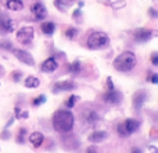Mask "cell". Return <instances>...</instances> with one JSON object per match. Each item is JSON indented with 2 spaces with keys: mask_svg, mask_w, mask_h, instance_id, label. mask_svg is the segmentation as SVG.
<instances>
[{
  "mask_svg": "<svg viewBox=\"0 0 158 153\" xmlns=\"http://www.w3.org/2000/svg\"><path fill=\"white\" fill-rule=\"evenodd\" d=\"M87 153H97L94 146H90V148H87Z\"/></svg>",
  "mask_w": 158,
  "mask_h": 153,
  "instance_id": "obj_35",
  "label": "cell"
},
{
  "mask_svg": "<svg viewBox=\"0 0 158 153\" xmlns=\"http://www.w3.org/2000/svg\"><path fill=\"white\" fill-rule=\"evenodd\" d=\"M132 153H142V151H140L139 148H133L132 149Z\"/></svg>",
  "mask_w": 158,
  "mask_h": 153,
  "instance_id": "obj_38",
  "label": "cell"
},
{
  "mask_svg": "<svg viewBox=\"0 0 158 153\" xmlns=\"http://www.w3.org/2000/svg\"><path fill=\"white\" fill-rule=\"evenodd\" d=\"M117 131H118V134L121 135V137H128V131H126V128H125V125H123V123L122 124H119V125L117 127Z\"/></svg>",
  "mask_w": 158,
  "mask_h": 153,
  "instance_id": "obj_27",
  "label": "cell"
},
{
  "mask_svg": "<svg viewBox=\"0 0 158 153\" xmlns=\"http://www.w3.org/2000/svg\"><path fill=\"white\" fill-rule=\"evenodd\" d=\"M81 14H82V11H81V10H79V8H78V10H75V11H74V15H72V17H74V20H78Z\"/></svg>",
  "mask_w": 158,
  "mask_h": 153,
  "instance_id": "obj_33",
  "label": "cell"
},
{
  "mask_svg": "<svg viewBox=\"0 0 158 153\" xmlns=\"http://www.w3.org/2000/svg\"><path fill=\"white\" fill-rule=\"evenodd\" d=\"M103 99L110 104H119L122 100V93L118 92L117 89H110L103 95Z\"/></svg>",
  "mask_w": 158,
  "mask_h": 153,
  "instance_id": "obj_6",
  "label": "cell"
},
{
  "mask_svg": "<svg viewBox=\"0 0 158 153\" xmlns=\"http://www.w3.org/2000/svg\"><path fill=\"white\" fill-rule=\"evenodd\" d=\"M107 88H108V90L110 89H114V84H112V79L110 78V76L107 78Z\"/></svg>",
  "mask_w": 158,
  "mask_h": 153,
  "instance_id": "obj_31",
  "label": "cell"
},
{
  "mask_svg": "<svg viewBox=\"0 0 158 153\" xmlns=\"http://www.w3.org/2000/svg\"><path fill=\"white\" fill-rule=\"evenodd\" d=\"M151 63L154 64V66H158V53L154 52L153 55H151Z\"/></svg>",
  "mask_w": 158,
  "mask_h": 153,
  "instance_id": "obj_30",
  "label": "cell"
},
{
  "mask_svg": "<svg viewBox=\"0 0 158 153\" xmlns=\"http://www.w3.org/2000/svg\"><path fill=\"white\" fill-rule=\"evenodd\" d=\"M21 118H28V111H21Z\"/></svg>",
  "mask_w": 158,
  "mask_h": 153,
  "instance_id": "obj_37",
  "label": "cell"
},
{
  "mask_svg": "<svg viewBox=\"0 0 158 153\" xmlns=\"http://www.w3.org/2000/svg\"><path fill=\"white\" fill-rule=\"evenodd\" d=\"M136 66V56L132 52H123L118 56L114 60V67L115 70L121 72H128L131 70H133V67Z\"/></svg>",
  "mask_w": 158,
  "mask_h": 153,
  "instance_id": "obj_2",
  "label": "cell"
},
{
  "mask_svg": "<svg viewBox=\"0 0 158 153\" xmlns=\"http://www.w3.org/2000/svg\"><path fill=\"white\" fill-rule=\"evenodd\" d=\"M25 84V88H38L39 85H40V81H39V78H36V76H27L24 81Z\"/></svg>",
  "mask_w": 158,
  "mask_h": 153,
  "instance_id": "obj_19",
  "label": "cell"
},
{
  "mask_svg": "<svg viewBox=\"0 0 158 153\" xmlns=\"http://www.w3.org/2000/svg\"><path fill=\"white\" fill-rule=\"evenodd\" d=\"M0 47L4 50H13V45L8 41H0Z\"/></svg>",
  "mask_w": 158,
  "mask_h": 153,
  "instance_id": "obj_28",
  "label": "cell"
},
{
  "mask_svg": "<svg viewBox=\"0 0 158 153\" xmlns=\"http://www.w3.org/2000/svg\"><path fill=\"white\" fill-rule=\"evenodd\" d=\"M3 3L11 11H19L24 8V2L22 0H3Z\"/></svg>",
  "mask_w": 158,
  "mask_h": 153,
  "instance_id": "obj_13",
  "label": "cell"
},
{
  "mask_svg": "<svg viewBox=\"0 0 158 153\" xmlns=\"http://www.w3.org/2000/svg\"><path fill=\"white\" fill-rule=\"evenodd\" d=\"M153 36V31L151 29H146V28H139L135 31V39L139 42H146Z\"/></svg>",
  "mask_w": 158,
  "mask_h": 153,
  "instance_id": "obj_12",
  "label": "cell"
},
{
  "mask_svg": "<svg viewBox=\"0 0 158 153\" xmlns=\"http://www.w3.org/2000/svg\"><path fill=\"white\" fill-rule=\"evenodd\" d=\"M14 113H15V118H21V110H19V107H15Z\"/></svg>",
  "mask_w": 158,
  "mask_h": 153,
  "instance_id": "obj_32",
  "label": "cell"
},
{
  "mask_svg": "<svg viewBox=\"0 0 158 153\" xmlns=\"http://www.w3.org/2000/svg\"><path fill=\"white\" fill-rule=\"evenodd\" d=\"M79 70H81V61L75 60L74 63L69 66V71H71L72 74H77V72H79Z\"/></svg>",
  "mask_w": 158,
  "mask_h": 153,
  "instance_id": "obj_23",
  "label": "cell"
},
{
  "mask_svg": "<svg viewBox=\"0 0 158 153\" xmlns=\"http://www.w3.org/2000/svg\"><path fill=\"white\" fill-rule=\"evenodd\" d=\"M65 35H67V38H69V39H74L75 36L78 35V29L77 28H68V29L65 31Z\"/></svg>",
  "mask_w": 158,
  "mask_h": 153,
  "instance_id": "obj_24",
  "label": "cell"
},
{
  "mask_svg": "<svg viewBox=\"0 0 158 153\" xmlns=\"http://www.w3.org/2000/svg\"><path fill=\"white\" fill-rule=\"evenodd\" d=\"M123 125H125L128 134H133V132H136L137 128H139V121L133 120V118H128V120H125Z\"/></svg>",
  "mask_w": 158,
  "mask_h": 153,
  "instance_id": "obj_16",
  "label": "cell"
},
{
  "mask_svg": "<svg viewBox=\"0 0 158 153\" xmlns=\"http://www.w3.org/2000/svg\"><path fill=\"white\" fill-rule=\"evenodd\" d=\"M33 39V28L32 27H24L17 32V41L22 45L31 43Z\"/></svg>",
  "mask_w": 158,
  "mask_h": 153,
  "instance_id": "obj_4",
  "label": "cell"
},
{
  "mask_svg": "<svg viewBox=\"0 0 158 153\" xmlns=\"http://www.w3.org/2000/svg\"><path fill=\"white\" fill-rule=\"evenodd\" d=\"M148 11H150L151 17H154V18H156V17H157V11H156V10H154V8H150V10H148Z\"/></svg>",
  "mask_w": 158,
  "mask_h": 153,
  "instance_id": "obj_36",
  "label": "cell"
},
{
  "mask_svg": "<svg viewBox=\"0 0 158 153\" xmlns=\"http://www.w3.org/2000/svg\"><path fill=\"white\" fill-rule=\"evenodd\" d=\"M2 138H4V139H7V138H8V132H4V134H2Z\"/></svg>",
  "mask_w": 158,
  "mask_h": 153,
  "instance_id": "obj_39",
  "label": "cell"
},
{
  "mask_svg": "<svg viewBox=\"0 0 158 153\" xmlns=\"http://www.w3.org/2000/svg\"><path fill=\"white\" fill-rule=\"evenodd\" d=\"M78 99H79L78 96H75V95H71V96H69V99H68V100L65 102V106L68 107V109H71V107H74V106H75V102H77Z\"/></svg>",
  "mask_w": 158,
  "mask_h": 153,
  "instance_id": "obj_25",
  "label": "cell"
},
{
  "mask_svg": "<svg viewBox=\"0 0 158 153\" xmlns=\"http://www.w3.org/2000/svg\"><path fill=\"white\" fill-rule=\"evenodd\" d=\"M85 118L89 124H93L94 121L98 120V114L96 111H87V114H85Z\"/></svg>",
  "mask_w": 158,
  "mask_h": 153,
  "instance_id": "obj_21",
  "label": "cell"
},
{
  "mask_svg": "<svg viewBox=\"0 0 158 153\" xmlns=\"http://www.w3.org/2000/svg\"><path fill=\"white\" fill-rule=\"evenodd\" d=\"M31 11H32L35 20H44L47 17V8L44 7L43 3H33L32 7H31Z\"/></svg>",
  "mask_w": 158,
  "mask_h": 153,
  "instance_id": "obj_7",
  "label": "cell"
},
{
  "mask_svg": "<svg viewBox=\"0 0 158 153\" xmlns=\"http://www.w3.org/2000/svg\"><path fill=\"white\" fill-rule=\"evenodd\" d=\"M146 99H147V93H146L144 90H139V92H136L133 95V107L136 110H140L143 107V104H144Z\"/></svg>",
  "mask_w": 158,
  "mask_h": 153,
  "instance_id": "obj_11",
  "label": "cell"
},
{
  "mask_svg": "<svg viewBox=\"0 0 158 153\" xmlns=\"http://www.w3.org/2000/svg\"><path fill=\"white\" fill-rule=\"evenodd\" d=\"M77 88V84L72 81H61V82H57L54 84L53 86V92L54 93H58V92H64V90H72Z\"/></svg>",
  "mask_w": 158,
  "mask_h": 153,
  "instance_id": "obj_9",
  "label": "cell"
},
{
  "mask_svg": "<svg viewBox=\"0 0 158 153\" xmlns=\"http://www.w3.org/2000/svg\"><path fill=\"white\" fill-rule=\"evenodd\" d=\"M29 141H31V143H32L35 148H39V146L43 143V141H44V137H43V134L42 132H32L31 134V137H29Z\"/></svg>",
  "mask_w": 158,
  "mask_h": 153,
  "instance_id": "obj_14",
  "label": "cell"
},
{
  "mask_svg": "<svg viewBox=\"0 0 158 153\" xmlns=\"http://www.w3.org/2000/svg\"><path fill=\"white\" fill-rule=\"evenodd\" d=\"M57 67H58L57 60H56L54 57H49L47 60H44L43 63H42L40 70H42L43 72H47V74H52V72H54L56 70H57Z\"/></svg>",
  "mask_w": 158,
  "mask_h": 153,
  "instance_id": "obj_8",
  "label": "cell"
},
{
  "mask_svg": "<svg viewBox=\"0 0 158 153\" xmlns=\"http://www.w3.org/2000/svg\"><path fill=\"white\" fill-rule=\"evenodd\" d=\"M87 47L89 49H101V47L108 45V36L107 33L100 32V31H94L89 35L87 38Z\"/></svg>",
  "mask_w": 158,
  "mask_h": 153,
  "instance_id": "obj_3",
  "label": "cell"
},
{
  "mask_svg": "<svg viewBox=\"0 0 158 153\" xmlns=\"http://www.w3.org/2000/svg\"><path fill=\"white\" fill-rule=\"evenodd\" d=\"M11 76H13V81L14 82H18L19 79H21V76H22V72L21 71H14L13 74H11Z\"/></svg>",
  "mask_w": 158,
  "mask_h": 153,
  "instance_id": "obj_29",
  "label": "cell"
},
{
  "mask_svg": "<svg viewBox=\"0 0 158 153\" xmlns=\"http://www.w3.org/2000/svg\"><path fill=\"white\" fill-rule=\"evenodd\" d=\"M72 4H74V0H56L54 2V6L60 11H67Z\"/></svg>",
  "mask_w": 158,
  "mask_h": 153,
  "instance_id": "obj_18",
  "label": "cell"
},
{
  "mask_svg": "<svg viewBox=\"0 0 158 153\" xmlns=\"http://www.w3.org/2000/svg\"><path fill=\"white\" fill-rule=\"evenodd\" d=\"M40 29H42V32H43L44 35L50 36V35H53V33H54V31H56V24H54V22H52V21L43 22V24L40 25Z\"/></svg>",
  "mask_w": 158,
  "mask_h": 153,
  "instance_id": "obj_17",
  "label": "cell"
},
{
  "mask_svg": "<svg viewBox=\"0 0 158 153\" xmlns=\"http://www.w3.org/2000/svg\"><path fill=\"white\" fill-rule=\"evenodd\" d=\"M150 81L153 82V84H157V82H158V75H157V74H153V75H151V79H150Z\"/></svg>",
  "mask_w": 158,
  "mask_h": 153,
  "instance_id": "obj_34",
  "label": "cell"
},
{
  "mask_svg": "<svg viewBox=\"0 0 158 153\" xmlns=\"http://www.w3.org/2000/svg\"><path fill=\"white\" fill-rule=\"evenodd\" d=\"M44 102H46V96H44V95H40V96H38L36 99H33L32 104H33V106H40V104H43Z\"/></svg>",
  "mask_w": 158,
  "mask_h": 153,
  "instance_id": "obj_26",
  "label": "cell"
},
{
  "mask_svg": "<svg viewBox=\"0 0 158 153\" xmlns=\"http://www.w3.org/2000/svg\"><path fill=\"white\" fill-rule=\"evenodd\" d=\"M25 135H27V129L19 128L18 134H17V143H25Z\"/></svg>",
  "mask_w": 158,
  "mask_h": 153,
  "instance_id": "obj_22",
  "label": "cell"
},
{
  "mask_svg": "<svg viewBox=\"0 0 158 153\" xmlns=\"http://www.w3.org/2000/svg\"><path fill=\"white\" fill-rule=\"evenodd\" d=\"M98 2L104 3L107 6H111L114 8H121L125 6V2H122V0H98Z\"/></svg>",
  "mask_w": 158,
  "mask_h": 153,
  "instance_id": "obj_20",
  "label": "cell"
},
{
  "mask_svg": "<svg viewBox=\"0 0 158 153\" xmlns=\"http://www.w3.org/2000/svg\"><path fill=\"white\" fill-rule=\"evenodd\" d=\"M14 29H15V22L2 14L0 15V31H3V32H13Z\"/></svg>",
  "mask_w": 158,
  "mask_h": 153,
  "instance_id": "obj_10",
  "label": "cell"
},
{
  "mask_svg": "<svg viewBox=\"0 0 158 153\" xmlns=\"http://www.w3.org/2000/svg\"><path fill=\"white\" fill-rule=\"evenodd\" d=\"M107 138V132L106 131H94L90 134L89 141L93 143H98V142H103L104 139Z\"/></svg>",
  "mask_w": 158,
  "mask_h": 153,
  "instance_id": "obj_15",
  "label": "cell"
},
{
  "mask_svg": "<svg viewBox=\"0 0 158 153\" xmlns=\"http://www.w3.org/2000/svg\"><path fill=\"white\" fill-rule=\"evenodd\" d=\"M11 52L14 53V56H15L21 63L27 64V66H35V60H33L31 53L25 52V50H22V49H13Z\"/></svg>",
  "mask_w": 158,
  "mask_h": 153,
  "instance_id": "obj_5",
  "label": "cell"
},
{
  "mask_svg": "<svg viewBox=\"0 0 158 153\" xmlns=\"http://www.w3.org/2000/svg\"><path fill=\"white\" fill-rule=\"evenodd\" d=\"M74 114L69 110H58L56 114L53 116V128L57 132L61 134H67L71 132L74 128Z\"/></svg>",
  "mask_w": 158,
  "mask_h": 153,
  "instance_id": "obj_1",
  "label": "cell"
}]
</instances>
